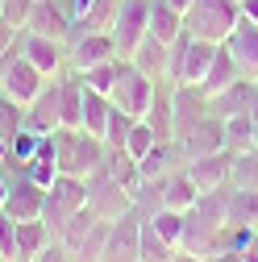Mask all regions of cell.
<instances>
[{
	"label": "cell",
	"instance_id": "obj_40",
	"mask_svg": "<svg viewBox=\"0 0 258 262\" xmlns=\"http://www.w3.org/2000/svg\"><path fill=\"white\" fill-rule=\"evenodd\" d=\"M25 179H34V183H42V187H50L54 179H58V162L54 158H46V154H34V158H29L25 162V167H17Z\"/></svg>",
	"mask_w": 258,
	"mask_h": 262
},
{
	"label": "cell",
	"instance_id": "obj_28",
	"mask_svg": "<svg viewBox=\"0 0 258 262\" xmlns=\"http://www.w3.org/2000/svg\"><path fill=\"white\" fill-rule=\"evenodd\" d=\"M191 204H196V187H191V179L183 175V167L175 175L163 179V208H175V212H187Z\"/></svg>",
	"mask_w": 258,
	"mask_h": 262
},
{
	"label": "cell",
	"instance_id": "obj_7",
	"mask_svg": "<svg viewBox=\"0 0 258 262\" xmlns=\"http://www.w3.org/2000/svg\"><path fill=\"white\" fill-rule=\"evenodd\" d=\"M225 250V225L208 221L200 208L183 212V233H179V258H208Z\"/></svg>",
	"mask_w": 258,
	"mask_h": 262
},
{
	"label": "cell",
	"instance_id": "obj_32",
	"mask_svg": "<svg viewBox=\"0 0 258 262\" xmlns=\"http://www.w3.org/2000/svg\"><path fill=\"white\" fill-rule=\"evenodd\" d=\"M121 62L125 58H104V62H96V67H88V71H79L83 75V83L92 88V92H100V96H109L113 92V83H117V75H121Z\"/></svg>",
	"mask_w": 258,
	"mask_h": 262
},
{
	"label": "cell",
	"instance_id": "obj_2",
	"mask_svg": "<svg viewBox=\"0 0 258 262\" xmlns=\"http://www.w3.org/2000/svg\"><path fill=\"white\" fill-rule=\"evenodd\" d=\"M54 162H58V175L88 179L104 162V142L92 138L88 129H62L58 125V158Z\"/></svg>",
	"mask_w": 258,
	"mask_h": 262
},
{
	"label": "cell",
	"instance_id": "obj_49",
	"mask_svg": "<svg viewBox=\"0 0 258 262\" xmlns=\"http://www.w3.org/2000/svg\"><path fill=\"white\" fill-rule=\"evenodd\" d=\"M250 113H254V117H258V83H254V108H250Z\"/></svg>",
	"mask_w": 258,
	"mask_h": 262
},
{
	"label": "cell",
	"instance_id": "obj_42",
	"mask_svg": "<svg viewBox=\"0 0 258 262\" xmlns=\"http://www.w3.org/2000/svg\"><path fill=\"white\" fill-rule=\"evenodd\" d=\"M29 13H34V0H0V21H9L13 29H25Z\"/></svg>",
	"mask_w": 258,
	"mask_h": 262
},
{
	"label": "cell",
	"instance_id": "obj_12",
	"mask_svg": "<svg viewBox=\"0 0 258 262\" xmlns=\"http://www.w3.org/2000/svg\"><path fill=\"white\" fill-rule=\"evenodd\" d=\"M212 113V100L196 83H171V117H175V138L191 134L204 117Z\"/></svg>",
	"mask_w": 258,
	"mask_h": 262
},
{
	"label": "cell",
	"instance_id": "obj_15",
	"mask_svg": "<svg viewBox=\"0 0 258 262\" xmlns=\"http://www.w3.org/2000/svg\"><path fill=\"white\" fill-rule=\"evenodd\" d=\"M183 175L191 179L196 195L212 191L221 183H229V150H217V154H204V158H187L183 162Z\"/></svg>",
	"mask_w": 258,
	"mask_h": 262
},
{
	"label": "cell",
	"instance_id": "obj_6",
	"mask_svg": "<svg viewBox=\"0 0 258 262\" xmlns=\"http://www.w3.org/2000/svg\"><path fill=\"white\" fill-rule=\"evenodd\" d=\"M79 208H88V183L75 179V175H58V179L46 187V204H42V221H46V229L58 237L62 221H67L71 212H79Z\"/></svg>",
	"mask_w": 258,
	"mask_h": 262
},
{
	"label": "cell",
	"instance_id": "obj_8",
	"mask_svg": "<svg viewBox=\"0 0 258 262\" xmlns=\"http://www.w3.org/2000/svg\"><path fill=\"white\" fill-rule=\"evenodd\" d=\"M113 42H117V54L129 58L138 50V42L150 34V0H121V9L113 17Z\"/></svg>",
	"mask_w": 258,
	"mask_h": 262
},
{
	"label": "cell",
	"instance_id": "obj_44",
	"mask_svg": "<svg viewBox=\"0 0 258 262\" xmlns=\"http://www.w3.org/2000/svg\"><path fill=\"white\" fill-rule=\"evenodd\" d=\"M17 34L21 29H13L9 21H0V58H5L9 50H17Z\"/></svg>",
	"mask_w": 258,
	"mask_h": 262
},
{
	"label": "cell",
	"instance_id": "obj_3",
	"mask_svg": "<svg viewBox=\"0 0 258 262\" xmlns=\"http://www.w3.org/2000/svg\"><path fill=\"white\" fill-rule=\"evenodd\" d=\"M83 183H88V208L100 216V221H117V216H125L129 208H134V195H129V187L113 179V171L104 167V162H100V167H96Z\"/></svg>",
	"mask_w": 258,
	"mask_h": 262
},
{
	"label": "cell",
	"instance_id": "obj_11",
	"mask_svg": "<svg viewBox=\"0 0 258 262\" xmlns=\"http://www.w3.org/2000/svg\"><path fill=\"white\" fill-rule=\"evenodd\" d=\"M17 46H21V54L34 62L46 79H58L62 71H67V42L46 38V34H34V29H21V34H17Z\"/></svg>",
	"mask_w": 258,
	"mask_h": 262
},
{
	"label": "cell",
	"instance_id": "obj_25",
	"mask_svg": "<svg viewBox=\"0 0 258 262\" xmlns=\"http://www.w3.org/2000/svg\"><path fill=\"white\" fill-rule=\"evenodd\" d=\"M88 88V83H83ZM109 113H113V100L109 96H100V92H83V121H79V129H88L92 138H100L104 142V129H109Z\"/></svg>",
	"mask_w": 258,
	"mask_h": 262
},
{
	"label": "cell",
	"instance_id": "obj_5",
	"mask_svg": "<svg viewBox=\"0 0 258 262\" xmlns=\"http://www.w3.org/2000/svg\"><path fill=\"white\" fill-rule=\"evenodd\" d=\"M42 88H46V75H42L34 62L21 54V46H17V50H9L5 58H0V92H5L9 100L29 104Z\"/></svg>",
	"mask_w": 258,
	"mask_h": 262
},
{
	"label": "cell",
	"instance_id": "obj_39",
	"mask_svg": "<svg viewBox=\"0 0 258 262\" xmlns=\"http://www.w3.org/2000/svg\"><path fill=\"white\" fill-rule=\"evenodd\" d=\"M38 142H42V134H34V129H21V134L13 138V146H9V167H25V162L38 154Z\"/></svg>",
	"mask_w": 258,
	"mask_h": 262
},
{
	"label": "cell",
	"instance_id": "obj_31",
	"mask_svg": "<svg viewBox=\"0 0 258 262\" xmlns=\"http://www.w3.org/2000/svg\"><path fill=\"white\" fill-rule=\"evenodd\" d=\"M254 142V113H238L225 121V150L238 154V150H250Z\"/></svg>",
	"mask_w": 258,
	"mask_h": 262
},
{
	"label": "cell",
	"instance_id": "obj_16",
	"mask_svg": "<svg viewBox=\"0 0 258 262\" xmlns=\"http://www.w3.org/2000/svg\"><path fill=\"white\" fill-rule=\"evenodd\" d=\"M62 125V113H58V79H46V88L25 104V129L34 134H54Z\"/></svg>",
	"mask_w": 258,
	"mask_h": 262
},
{
	"label": "cell",
	"instance_id": "obj_21",
	"mask_svg": "<svg viewBox=\"0 0 258 262\" xmlns=\"http://www.w3.org/2000/svg\"><path fill=\"white\" fill-rule=\"evenodd\" d=\"M50 242H54V233L46 229L42 216H34V221H17V262H34Z\"/></svg>",
	"mask_w": 258,
	"mask_h": 262
},
{
	"label": "cell",
	"instance_id": "obj_51",
	"mask_svg": "<svg viewBox=\"0 0 258 262\" xmlns=\"http://www.w3.org/2000/svg\"><path fill=\"white\" fill-rule=\"evenodd\" d=\"M0 262H5V258H0Z\"/></svg>",
	"mask_w": 258,
	"mask_h": 262
},
{
	"label": "cell",
	"instance_id": "obj_19",
	"mask_svg": "<svg viewBox=\"0 0 258 262\" xmlns=\"http://www.w3.org/2000/svg\"><path fill=\"white\" fill-rule=\"evenodd\" d=\"M242 79V71H238V62H233V54H229V46H217V54H212V62H208V71H204V79L196 83L204 96H208V100H212V96H221L225 88H229V83H238Z\"/></svg>",
	"mask_w": 258,
	"mask_h": 262
},
{
	"label": "cell",
	"instance_id": "obj_38",
	"mask_svg": "<svg viewBox=\"0 0 258 262\" xmlns=\"http://www.w3.org/2000/svg\"><path fill=\"white\" fill-rule=\"evenodd\" d=\"M138 117H129L125 108H113L109 113V129H104V146L109 150H125V138H129V129H134Z\"/></svg>",
	"mask_w": 258,
	"mask_h": 262
},
{
	"label": "cell",
	"instance_id": "obj_46",
	"mask_svg": "<svg viewBox=\"0 0 258 262\" xmlns=\"http://www.w3.org/2000/svg\"><path fill=\"white\" fill-rule=\"evenodd\" d=\"M242 17L258 25V0H242Z\"/></svg>",
	"mask_w": 258,
	"mask_h": 262
},
{
	"label": "cell",
	"instance_id": "obj_20",
	"mask_svg": "<svg viewBox=\"0 0 258 262\" xmlns=\"http://www.w3.org/2000/svg\"><path fill=\"white\" fill-rule=\"evenodd\" d=\"M183 150H179V142H154L150 146V154L138 162L142 167V179H167V175H175L179 167H183Z\"/></svg>",
	"mask_w": 258,
	"mask_h": 262
},
{
	"label": "cell",
	"instance_id": "obj_27",
	"mask_svg": "<svg viewBox=\"0 0 258 262\" xmlns=\"http://www.w3.org/2000/svg\"><path fill=\"white\" fill-rule=\"evenodd\" d=\"M104 167L113 171V179H117V183H125V187H129V195L142 187V167H138V158L129 154V150H109V146H104Z\"/></svg>",
	"mask_w": 258,
	"mask_h": 262
},
{
	"label": "cell",
	"instance_id": "obj_23",
	"mask_svg": "<svg viewBox=\"0 0 258 262\" xmlns=\"http://www.w3.org/2000/svg\"><path fill=\"white\" fill-rule=\"evenodd\" d=\"M225 225L229 229H258V187H233Z\"/></svg>",
	"mask_w": 258,
	"mask_h": 262
},
{
	"label": "cell",
	"instance_id": "obj_17",
	"mask_svg": "<svg viewBox=\"0 0 258 262\" xmlns=\"http://www.w3.org/2000/svg\"><path fill=\"white\" fill-rule=\"evenodd\" d=\"M179 142V150H183V158H204V154H217V150H225V121L221 117H204L191 134H183V138H175Z\"/></svg>",
	"mask_w": 258,
	"mask_h": 262
},
{
	"label": "cell",
	"instance_id": "obj_41",
	"mask_svg": "<svg viewBox=\"0 0 258 262\" xmlns=\"http://www.w3.org/2000/svg\"><path fill=\"white\" fill-rule=\"evenodd\" d=\"M154 142H158V138H154V129H150L146 121H134V129H129V138H125V150L142 162V158L150 154V146H154Z\"/></svg>",
	"mask_w": 258,
	"mask_h": 262
},
{
	"label": "cell",
	"instance_id": "obj_37",
	"mask_svg": "<svg viewBox=\"0 0 258 262\" xmlns=\"http://www.w3.org/2000/svg\"><path fill=\"white\" fill-rule=\"evenodd\" d=\"M104 237H109V221H96V225L88 229V237L79 242V250H75V262H100Z\"/></svg>",
	"mask_w": 258,
	"mask_h": 262
},
{
	"label": "cell",
	"instance_id": "obj_43",
	"mask_svg": "<svg viewBox=\"0 0 258 262\" xmlns=\"http://www.w3.org/2000/svg\"><path fill=\"white\" fill-rule=\"evenodd\" d=\"M34 262H75V258H71V250L62 246V242H50V246H46V250H42Z\"/></svg>",
	"mask_w": 258,
	"mask_h": 262
},
{
	"label": "cell",
	"instance_id": "obj_33",
	"mask_svg": "<svg viewBox=\"0 0 258 262\" xmlns=\"http://www.w3.org/2000/svg\"><path fill=\"white\" fill-rule=\"evenodd\" d=\"M142 262H179V250L158 237L150 221H142Z\"/></svg>",
	"mask_w": 258,
	"mask_h": 262
},
{
	"label": "cell",
	"instance_id": "obj_34",
	"mask_svg": "<svg viewBox=\"0 0 258 262\" xmlns=\"http://www.w3.org/2000/svg\"><path fill=\"white\" fill-rule=\"evenodd\" d=\"M117 9H121V0H88V9L75 21V29H113Z\"/></svg>",
	"mask_w": 258,
	"mask_h": 262
},
{
	"label": "cell",
	"instance_id": "obj_9",
	"mask_svg": "<svg viewBox=\"0 0 258 262\" xmlns=\"http://www.w3.org/2000/svg\"><path fill=\"white\" fill-rule=\"evenodd\" d=\"M113 54H117V42H113L109 29H71V38H67V67L71 71H88L96 62L113 58Z\"/></svg>",
	"mask_w": 258,
	"mask_h": 262
},
{
	"label": "cell",
	"instance_id": "obj_30",
	"mask_svg": "<svg viewBox=\"0 0 258 262\" xmlns=\"http://www.w3.org/2000/svg\"><path fill=\"white\" fill-rule=\"evenodd\" d=\"M229 183L233 187H258V150L229 154Z\"/></svg>",
	"mask_w": 258,
	"mask_h": 262
},
{
	"label": "cell",
	"instance_id": "obj_1",
	"mask_svg": "<svg viewBox=\"0 0 258 262\" xmlns=\"http://www.w3.org/2000/svg\"><path fill=\"white\" fill-rule=\"evenodd\" d=\"M242 21V0H191L183 13V29L204 42H225Z\"/></svg>",
	"mask_w": 258,
	"mask_h": 262
},
{
	"label": "cell",
	"instance_id": "obj_13",
	"mask_svg": "<svg viewBox=\"0 0 258 262\" xmlns=\"http://www.w3.org/2000/svg\"><path fill=\"white\" fill-rule=\"evenodd\" d=\"M42 204H46V187L34 183V179H25L17 167H13V183H9V195H5V208L13 221H34L42 216Z\"/></svg>",
	"mask_w": 258,
	"mask_h": 262
},
{
	"label": "cell",
	"instance_id": "obj_47",
	"mask_svg": "<svg viewBox=\"0 0 258 262\" xmlns=\"http://www.w3.org/2000/svg\"><path fill=\"white\" fill-rule=\"evenodd\" d=\"M167 5H171L175 13H187V9H191V0H167Z\"/></svg>",
	"mask_w": 258,
	"mask_h": 262
},
{
	"label": "cell",
	"instance_id": "obj_45",
	"mask_svg": "<svg viewBox=\"0 0 258 262\" xmlns=\"http://www.w3.org/2000/svg\"><path fill=\"white\" fill-rule=\"evenodd\" d=\"M187 262H246L238 250H221V254H208V258H187Z\"/></svg>",
	"mask_w": 258,
	"mask_h": 262
},
{
	"label": "cell",
	"instance_id": "obj_4",
	"mask_svg": "<svg viewBox=\"0 0 258 262\" xmlns=\"http://www.w3.org/2000/svg\"><path fill=\"white\" fill-rule=\"evenodd\" d=\"M154 88H158V79H150L146 71H138L134 62H121V75H117V83H113V92H109V100H113V108H125L129 117H146L150 113V100H154Z\"/></svg>",
	"mask_w": 258,
	"mask_h": 262
},
{
	"label": "cell",
	"instance_id": "obj_35",
	"mask_svg": "<svg viewBox=\"0 0 258 262\" xmlns=\"http://www.w3.org/2000/svg\"><path fill=\"white\" fill-rule=\"evenodd\" d=\"M142 221H150V225H154V233L163 237V242H171V246L179 250V233H183V212H175V208H158L154 216H142Z\"/></svg>",
	"mask_w": 258,
	"mask_h": 262
},
{
	"label": "cell",
	"instance_id": "obj_50",
	"mask_svg": "<svg viewBox=\"0 0 258 262\" xmlns=\"http://www.w3.org/2000/svg\"><path fill=\"white\" fill-rule=\"evenodd\" d=\"M254 246H258V229H254Z\"/></svg>",
	"mask_w": 258,
	"mask_h": 262
},
{
	"label": "cell",
	"instance_id": "obj_22",
	"mask_svg": "<svg viewBox=\"0 0 258 262\" xmlns=\"http://www.w3.org/2000/svg\"><path fill=\"white\" fill-rule=\"evenodd\" d=\"M250 108H254V83L250 79H238L221 96H212V117H221V121H229L238 113H250Z\"/></svg>",
	"mask_w": 258,
	"mask_h": 262
},
{
	"label": "cell",
	"instance_id": "obj_36",
	"mask_svg": "<svg viewBox=\"0 0 258 262\" xmlns=\"http://www.w3.org/2000/svg\"><path fill=\"white\" fill-rule=\"evenodd\" d=\"M158 208H163V179H142V187L134 191V212L154 216Z\"/></svg>",
	"mask_w": 258,
	"mask_h": 262
},
{
	"label": "cell",
	"instance_id": "obj_48",
	"mask_svg": "<svg viewBox=\"0 0 258 262\" xmlns=\"http://www.w3.org/2000/svg\"><path fill=\"white\" fill-rule=\"evenodd\" d=\"M250 150H258V117H254V142H250Z\"/></svg>",
	"mask_w": 258,
	"mask_h": 262
},
{
	"label": "cell",
	"instance_id": "obj_18",
	"mask_svg": "<svg viewBox=\"0 0 258 262\" xmlns=\"http://www.w3.org/2000/svg\"><path fill=\"white\" fill-rule=\"evenodd\" d=\"M25 29L67 42V38H71V29H75V21L67 17V9H62L58 0H34V13H29V25H25Z\"/></svg>",
	"mask_w": 258,
	"mask_h": 262
},
{
	"label": "cell",
	"instance_id": "obj_26",
	"mask_svg": "<svg viewBox=\"0 0 258 262\" xmlns=\"http://www.w3.org/2000/svg\"><path fill=\"white\" fill-rule=\"evenodd\" d=\"M150 34L158 38V42H175L179 34H183V13H175L167 0H150Z\"/></svg>",
	"mask_w": 258,
	"mask_h": 262
},
{
	"label": "cell",
	"instance_id": "obj_24",
	"mask_svg": "<svg viewBox=\"0 0 258 262\" xmlns=\"http://www.w3.org/2000/svg\"><path fill=\"white\" fill-rule=\"evenodd\" d=\"M129 62H134L138 71H146L150 79H163L167 75V42H158L154 34H146L138 42V50L129 54Z\"/></svg>",
	"mask_w": 258,
	"mask_h": 262
},
{
	"label": "cell",
	"instance_id": "obj_14",
	"mask_svg": "<svg viewBox=\"0 0 258 262\" xmlns=\"http://www.w3.org/2000/svg\"><path fill=\"white\" fill-rule=\"evenodd\" d=\"M225 46H229V54H233V62H238L242 79L258 83V25L242 17V21H238V29H233L229 38H225Z\"/></svg>",
	"mask_w": 258,
	"mask_h": 262
},
{
	"label": "cell",
	"instance_id": "obj_29",
	"mask_svg": "<svg viewBox=\"0 0 258 262\" xmlns=\"http://www.w3.org/2000/svg\"><path fill=\"white\" fill-rule=\"evenodd\" d=\"M96 221H100V216H96L92 208H79V212H71L67 221H62V229H58V237H54V242H62V246L71 250V258H75V250H79V242L88 237V229H92Z\"/></svg>",
	"mask_w": 258,
	"mask_h": 262
},
{
	"label": "cell",
	"instance_id": "obj_10",
	"mask_svg": "<svg viewBox=\"0 0 258 262\" xmlns=\"http://www.w3.org/2000/svg\"><path fill=\"white\" fill-rule=\"evenodd\" d=\"M100 262H142V216L129 208L125 216L109 221V237Z\"/></svg>",
	"mask_w": 258,
	"mask_h": 262
}]
</instances>
